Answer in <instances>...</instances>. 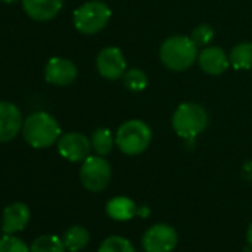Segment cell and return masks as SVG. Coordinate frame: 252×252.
<instances>
[{
    "instance_id": "obj_1",
    "label": "cell",
    "mask_w": 252,
    "mask_h": 252,
    "mask_svg": "<svg viewBox=\"0 0 252 252\" xmlns=\"http://www.w3.org/2000/svg\"><path fill=\"white\" fill-rule=\"evenodd\" d=\"M23 137L33 149H48L58 143L61 137V126L52 114L46 111H36L24 120Z\"/></svg>"
},
{
    "instance_id": "obj_2",
    "label": "cell",
    "mask_w": 252,
    "mask_h": 252,
    "mask_svg": "<svg viewBox=\"0 0 252 252\" xmlns=\"http://www.w3.org/2000/svg\"><path fill=\"white\" fill-rule=\"evenodd\" d=\"M197 46L187 36L168 37L159 51L162 64L172 71H186L197 61Z\"/></svg>"
},
{
    "instance_id": "obj_3",
    "label": "cell",
    "mask_w": 252,
    "mask_h": 252,
    "mask_svg": "<svg viewBox=\"0 0 252 252\" xmlns=\"http://www.w3.org/2000/svg\"><path fill=\"white\" fill-rule=\"evenodd\" d=\"M208 122V113L200 104L183 102L174 111L172 128L178 137L193 140L206 129Z\"/></svg>"
},
{
    "instance_id": "obj_4",
    "label": "cell",
    "mask_w": 252,
    "mask_h": 252,
    "mask_svg": "<svg viewBox=\"0 0 252 252\" xmlns=\"http://www.w3.org/2000/svg\"><path fill=\"white\" fill-rule=\"evenodd\" d=\"M114 140L122 153L128 156H138L144 153L150 146L152 129L143 120H128L119 126Z\"/></svg>"
},
{
    "instance_id": "obj_5",
    "label": "cell",
    "mask_w": 252,
    "mask_h": 252,
    "mask_svg": "<svg viewBox=\"0 0 252 252\" xmlns=\"http://www.w3.org/2000/svg\"><path fill=\"white\" fill-rule=\"evenodd\" d=\"M111 11L110 8L99 2L92 0L79 6L73 14V23L77 32L82 34H96L99 33L110 21Z\"/></svg>"
},
{
    "instance_id": "obj_6",
    "label": "cell",
    "mask_w": 252,
    "mask_h": 252,
    "mask_svg": "<svg viewBox=\"0 0 252 252\" xmlns=\"http://www.w3.org/2000/svg\"><path fill=\"white\" fill-rule=\"evenodd\" d=\"M79 177L86 190L102 191L110 184L111 166L102 156H89L82 162Z\"/></svg>"
},
{
    "instance_id": "obj_7",
    "label": "cell",
    "mask_w": 252,
    "mask_h": 252,
    "mask_svg": "<svg viewBox=\"0 0 252 252\" xmlns=\"http://www.w3.org/2000/svg\"><path fill=\"white\" fill-rule=\"evenodd\" d=\"M178 243V233L169 224H155L143 236L146 252H172Z\"/></svg>"
},
{
    "instance_id": "obj_8",
    "label": "cell",
    "mask_w": 252,
    "mask_h": 252,
    "mask_svg": "<svg viewBox=\"0 0 252 252\" xmlns=\"http://www.w3.org/2000/svg\"><path fill=\"white\" fill-rule=\"evenodd\" d=\"M98 73L108 80H117L126 73V60L123 52L116 46H107L96 57Z\"/></svg>"
},
{
    "instance_id": "obj_9",
    "label": "cell",
    "mask_w": 252,
    "mask_h": 252,
    "mask_svg": "<svg viewBox=\"0 0 252 252\" xmlns=\"http://www.w3.org/2000/svg\"><path fill=\"white\" fill-rule=\"evenodd\" d=\"M91 140L79 132H67L58 140V153L68 162H83L91 156Z\"/></svg>"
},
{
    "instance_id": "obj_10",
    "label": "cell",
    "mask_w": 252,
    "mask_h": 252,
    "mask_svg": "<svg viewBox=\"0 0 252 252\" xmlns=\"http://www.w3.org/2000/svg\"><path fill=\"white\" fill-rule=\"evenodd\" d=\"M21 129L23 116L20 108L9 101H0V143L12 141Z\"/></svg>"
},
{
    "instance_id": "obj_11",
    "label": "cell",
    "mask_w": 252,
    "mask_h": 252,
    "mask_svg": "<svg viewBox=\"0 0 252 252\" xmlns=\"http://www.w3.org/2000/svg\"><path fill=\"white\" fill-rule=\"evenodd\" d=\"M76 77H77V68L67 58L54 57L48 61L45 67V79L51 85L68 86L76 80Z\"/></svg>"
},
{
    "instance_id": "obj_12",
    "label": "cell",
    "mask_w": 252,
    "mask_h": 252,
    "mask_svg": "<svg viewBox=\"0 0 252 252\" xmlns=\"http://www.w3.org/2000/svg\"><path fill=\"white\" fill-rule=\"evenodd\" d=\"M30 209L23 202L11 203L3 209L2 215V231L5 234H14L23 231L30 221Z\"/></svg>"
},
{
    "instance_id": "obj_13",
    "label": "cell",
    "mask_w": 252,
    "mask_h": 252,
    "mask_svg": "<svg viewBox=\"0 0 252 252\" xmlns=\"http://www.w3.org/2000/svg\"><path fill=\"white\" fill-rule=\"evenodd\" d=\"M197 63L206 74L220 76L227 70L230 60L220 46H206L199 52Z\"/></svg>"
},
{
    "instance_id": "obj_14",
    "label": "cell",
    "mask_w": 252,
    "mask_h": 252,
    "mask_svg": "<svg viewBox=\"0 0 252 252\" xmlns=\"http://www.w3.org/2000/svg\"><path fill=\"white\" fill-rule=\"evenodd\" d=\"M24 12L34 21H49L63 9V0H21Z\"/></svg>"
},
{
    "instance_id": "obj_15",
    "label": "cell",
    "mask_w": 252,
    "mask_h": 252,
    "mask_svg": "<svg viewBox=\"0 0 252 252\" xmlns=\"http://www.w3.org/2000/svg\"><path fill=\"white\" fill-rule=\"evenodd\" d=\"M105 211H107L108 217L116 221H128L137 215L138 208L129 197L116 196L107 202Z\"/></svg>"
},
{
    "instance_id": "obj_16",
    "label": "cell",
    "mask_w": 252,
    "mask_h": 252,
    "mask_svg": "<svg viewBox=\"0 0 252 252\" xmlns=\"http://www.w3.org/2000/svg\"><path fill=\"white\" fill-rule=\"evenodd\" d=\"M89 240H91V234L82 225H71L70 228L65 230L63 236V242L67 251L70 252H79L85 249L89 245Z\"/></svg>"
},
{
    "instance_id": "obj_17",
    "label": "cell",
    "mask_w": 252,
    "mask_h": 252,
    "mask_svg": "<svg viewBox=\"0 0 252 252\" xmlns=\"http://www.w3.org/2000/svg\"><path fill=\"white\" fill-rule=\"evenodd\" d=\"M230 64L236 70H249L252 68V43H239L236 45L230 55H228Z\"/></svg>"
},
{
    "instance_id": "obj_18",
    "label": "cell",
    "mask_w": 252,
    "mask_h": 252,
    "mask_svg": "<svg viewBox=\"0 0 252 252\" xmlns=\"http://www.w3.org/2000/svg\"><path fill=\"white\" fill-rule=\"evenodd\" d=\"M91 144H92V150L98 155V156H107L113 146L116 144V140L111 135V131L107 128H98L92 132L91 137Z\"/></svg>"
},
{
    "instance_id": "obj_19",
    "label": "cell",
    "mask_w": 252,
    "mask_h": 252,
    "mask_svg": "<svg viewBox=\"0 0 252 252\" xmlns=\"http://www.w3.org/2000/svg\"><path fill=\"white\" fill-rule=\"evenodd\" d=\"M67 248L61 237L55 234L39 236L30 248V252H65Z\"/></svg>"
},
{
    "instance_id": "obj_20",
    "label": "cell",
    "mask_w": 252,
    "mask_h": 252,
    "mask_svg": "<svg viewBox=\"0 0 252 252\" xmlns=\"http://www.w3.org/2000/svg\"><path fill=\"white\" fill-rule=\"evenodd\" d=\"M123 85L125 88L131 91V92H141L147 88L149 79L146 76V73L140 68H131L126 70V73L123 74Z\"/></svg>"
},
{
    "instance_id": "obj_21",
    "label": "cell",
    "mask_w": 252,
    "mask_h": 252,
    "mask_svg": "<svg viewBox=\"0 0 252 252\" xmlns=\"http://www.w3.org/2000/svg\"><path fill=\"white\" fill-rule=\"evenodd\" d=\"M98 252H137L132 243L122 236H108L99 245Z\"/></svg>"
},
{
    "instance_id": "obj_22",
    "label": "cell",
    "mask_w": 252,
    "mask_h": 252,
    "mask_svg": "<svg viewBox=\"0 0 252 252\" xmlns=\"http://www.w3.org/2000/svg\"><path fill=\"white\" fill-rule=\"evenodd\" d=\"M214 36H215V32H214V29H212L211 26H208V24H200V26H197V27L191 32L190 39L194 42V45H196L197 48H206V46L212 42Z\"/></svg>"
},
{
    "instance_id": "obj_23",
    "label": "cell",
    "mask_w": 252,
    "mask_h": 252,
    "mask_svg": "<svg viewBox=\"0 0 252 252\" xmlns=\"http://www.w3.org/2000/svg\"><path fill=\"white\" fill-rule=\"evenodd\" d=\"M0 252H30V248L23 239L14 234H5L0 239Z\"/></svg>"
},
{
    "instance_id": "obj_24",
    "label": "cell",
    "mask_w": 252,
    "mask_h": 252,
    "mask_svg": "<svg viewBox=\"0 0 252 252\" xmlns=\"http://www.w3.org/2000/svg\"><path fill=\"white\" fill-rule=\"evenodd\" d=\"M246 240H248V245L252 248V222L249 224L248 227V231H246Z\"/></svg>"
},
{
    "instance_id": "obj_25",
    "label": "cell",
    "mask_w": 252,
    "mask_h": 252,
    "mask_svg": "<svg viewBox=\"0 0 252 252\" xmlns=\"http://www.w3.org/2000/svg\"><path fill=\"white\" fill-rule=\"evenodd\" d=\"M137 214H138V215H141V217H149L150 211H149V208H147V206H143V208H138Z\"/></svg>"
},
{
    "instance_id": "obj_26",
    "label": "cell",
    "mask_w": 252,
    "mask_h": 252,
    "mask_svg": "<svg viewBox=\"0 0 252 252\" xmlns=\"http://www.w3.org/2000/svg\"><path fill=\"white\" fill-rule=\"evenodd\" d=\"M0 2H3V3H8V5H11V3H15V2H18V0H0Z\"/></svg>"
}]
</instances>
